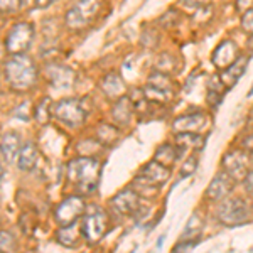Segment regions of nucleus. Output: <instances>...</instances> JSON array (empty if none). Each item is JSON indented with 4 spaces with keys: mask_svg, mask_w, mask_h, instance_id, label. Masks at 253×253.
Here are the masks:
<instances>
[{
    "mask_svg": "<svg viewBox=\"0 0 253 253\" xmlns=\"http://www.w3.org/2000/svg\"><path fill=\"white\" fill-rule=\"evenodd\" d=\"M198 243L199 242H184V240H179V242L174 245V248L170 253H189Z\"/></svg>",
    "mask_w": 253,
    "mask_h": 253,
    "instance_id": "e433bc0d",
    "label": "nucleus"
},
{
    "mask_svg": "<svg viewBox=\"0 0 253 253\" xmlns=\"http://www.w3.org/2000/svg\"><path fill=\"white\" fill-rule=\"evenodd\" d=\"M3 177V167H2V162H0V179Z\"/></svg>",
    "mask_w": 253,
    "mask_h": 253,
    "instance_id": "a18cd8bd",
    "label": "nucleus"
},
{
    "mask_svg": "<svg viewBox=\"0 0 253 253\" xmlns=\"http://www.w3.org/2000/svg\"><path fill=\"white\" fill-rule=\"evenodd\" d=\"M210 124V115L206 110H193V112L179 113L170 122L172 133H205Z\"/></svg>",
    "mask_w": 253,
    "mask_h": 253,
    "instance_id": "6e6552de",
    "label": "nucleus"
},
{
    "mask_svg": "<svg viewBox=\"0 0 253 253\" xmlns=\"http://www.w3.org/2000/svg\"><path fill=\"white\" fill-rule=\"evenodd\" d=\"M248 64H250V54H245V52H242V54H240L238 58L230 64V66L224 68L223 71H219L218 75H219L221 83L224 84V88L231 89L233 86H236V83L243 78Z\"/></svg>",
    "mask_w": 253,
    "mask_h": 253,
    "instance_id": "2eb2a0df",
    "label": "nucleus"
},
{
    "mask_svg": "<svg viewBox=\"0 0 253 253\" xmlns=\"http://www.w3.org/2000/svg\"><path fill=\"white\" fill-rule=\"evenodd\" d=\"M46 71L47 80L56 88H71L76 81V73L69 66H64V64H49Z\"/></svg>",
    "mask_w": 253,
    "mask_h": 253,
    "instance_id": "a211bd4d",
    "label": "nucleus"
},
{
    "mask_svg": "<svg viewBox=\"0 0 253 253\" xmlns=\"http://www.w3.org/2000/svg\"><path fill=\"white\" fill-rule=\"evenodd\" d=\"M101 177V162L96 157L78 156L68 164V179L76 186L81 196L93 194Z\"/></svg>",
    "mask_w": 253,
    "mask_h": 253,
    "instance_id": "f257e3e1",
    "label": "nucleus"
},
{
    "mask_svg": "<svg viewBox=\"0 0 253 253\" xmlns=\"http://www.w3.org/2000/svg\"><path fill=\"white\" fill-rule=\"evenodd\" d=\"M54 118L69 128H78L86 122L88 110L78 98H63L54 103Z\"/></svg>",
    "mask_w": 253,
    "mask_h": 253,
    "instance_id": "0eeeda50",
    "label": "nucleus"
},
{
    "mask_svg": "<svg viewBox=\"0 0 253 253\" xmlns=\"http://www.w3.org/2000/svg\"><path fill=\"white\" fill-rule=\"evenodd\" d=\"M152 159L157 162H161V164H164L166 167H170V169H172V167L177 164V162H181L184 157H182L181 150L177 149V145H175L172 140H167V142L159 144Z\"/></svg>",
    "mask_w": 253,
    "mask_h": 253,
    "instance_id": "aec40b11",
    "label": "nucleus"
},
{
    "mask_svg": "<svg viewBox=\"0 0 253 253\" xmlns=\"http://www.w3.org/2000/svg\"><path fill=\"white\" fill-rule=\"evenodd\" d=\"M2 26H3V15H2V12H0V29H2Z\"/></svg>",
    "mask_w": 253,
    "mask_h": 253,
    "instance_id": "c03bdc74",
    "label": "nucleus"
},
{
    "mask_svg": "<svg viewBox=\"0 0 253 253\" xmlns=\"http://www.w3.org/2000/svg\"><path fill=\"white\" fill-rule=\"evenodd\" d=\"M36 7V0H20V9H31Z\"/></svg>",
    "mask_w": 253,
    "mask_h": 253,
    "instance_id": "a19ab883",
    "label": "nucleus"
},
{
    "mask_svg": "<svg viewBox=\"0 0 253 253\" xmlns=\"http://www.w3.org/2000/svg\"><path fill=\"white\" fill-rule=\"evenodd\" d=\"M199 167V154H189L186 159L181 161L179 166V179H187L191 177Z\"/></svg>",
    "mask_w": 253,
    "mask_h": 253,
    "instance_id": "c756f323",
    "label": "nucleus"
},
{
    "mask_svg": "<svg viewBox=\"0 0 253 253\" xmlns=\"http://www.w3.org/2000/svg\"><path fill=\"white\" fill-rule=\"evenodd\" d=\"M205 216H203L199 211H194L191 214L189 221L186 223L184 230H182V235L179 240H184V242H199L201 240V235L205 231Z\"/></svg>",
    "mask_w": 253,
    "mask_h": 253,
    "instance_id": "4be33fe9",
    "label": "nucleus"
},
{
    "mask_svg": "<svg viewBox=\"0 0 253 253\" xmlns=\"http://www.w3.org/2000/svg\"><path fill=\"white\" fill-rule=\"evenodd\" d=\"M235 7L240 14H243V12L253 9V0H235Z\"/></svg>",
    "mask_w": 253,
    "mask_h": 253,
    "instance_id": "58836bf2",
    "label": "nucleus"
},
{
    "mask_svg": "<svg viewBox=\"0 0 253 253\" xmlns=\"http://www.w3.org/2000/svg\"><path fill=\"white\" fill-rule=\"evenodd\" d=\"M252 161H253V157L250 154L245 152L243 149H240L238 145H233L231 149H228L226 152L223 154L219 167L233 179L236 184H240L245 179V175L253 169Z\"/></svg>",
    "mask_w": 253,
    "mask_h": 253,
    "instance_id": "423d86ee",
    "label": "nucleus"
},
{
    "mask_svg": "<svg viewBox=\"0 0 253 253\" xmlns=\"http://www.w3.org/2000/svg\"><path fill=\"white\" fill-rule=\"evenodd\" d=\"M248 126H253V107L250 108V113H248Z\"/></svg>",
    "mask_w": 253,
    "mask_h": 253,
    "instance_id": "79ce46f5",
    "label": "nucleus"
},
{
    "mask_svg": "<svg viewBox=\"0 0 253 253\" xmlns=\"http://www.w3.org/2000/svg\"><path fill=\"white\" fill-rule=\"evenodd\" d=\"M174 144L181 150L182 157H187L189 154H199L206 144L205 133H172Z\"/></svg>",
    "mask_w": 253,
    "mask_h": 253,
    "instance_id": "dca6fc26",
    "label": "nucleus"
},
{
    "mask_svg": "<svg viewBox=\"0 0 253 253\" xmlns=\"http://www.w3.org/2000/svg\"><path fill=\"white\" fill-rule=\"evenodd\" d=\"M3 75L14 91H29L38 81V66L27 54H15L5 61Z\"/></svg>",
    "mask_w": 253,
    "mask_h": 253,
    "instance_id": "f03ea898",
    "label": "nucleus"
},
{
    "mask_svg": "<svg viewBox=\"0 0 253 253\" xmlns=\"http://www.w3.org/2000/svg\"><path fill=\"white\" fill-rule=\"evenodd\" d=\"M140 203H142V198L137 194V191L130 186L113 196L108 203V208L113 214L125 218V216H133L137 208L140 206Z\"/></svg>",
    "mask_w": 253,
    "mask_h": 253,
    "instance_id": "f8f14e48",
    "label": "nucleus"
},
{
    "mask_svg": "<svg viewBox=\"0 0 253 253\" xmlns=\"http://www.w3.org/2000/svg\"><path fill=\"white\" fill-rule=\"evenodd\" d=\"M252 219H253V203H252Z\"/></svg>",
    "mask_w": 253,
    "mask_h": 253,
    "instance_id": "de8ad7c7",
    "label": "nucleus"
},
{
    "mask_svg": "<svg viewBox=\"0 0 253 253\" xmlns=\"http://www.w3.org/2000/svg\"><path fill=\"white\" fill-rule=\"evenodd\" d=\"M170 175H172V169L170 167H166L164 164H161V162L152 159V161H149L147 164L140 167V170L137 172L135 177L140 179V181L149 182V184L162 187L170 181Z\"/></svg>",
    "mask_w": 253,
    "mask_h": 253,
    "instance_id": "ddd939ff",
    "label": "nucleus"
},
{
    "mask_svg": "<svg viewBox=\"0 0 253 253\" xmlns=\"http://www.w3.org/2000/svg\"><path fill=\"white\" fill-rule=\"evenodd\" d=\"M83 238V231H81V221H76L68 226H61L58 231V242L66 248H75Z\"/></svg>",
    "mask_w": 253,
    "mask_h": 253,
    "instance_id": "5701e85b",
    "label": "nucleus"
},
{
    "mask_svg": "<svg viewBox=\"0 0 253 253\" xmlns=\"http://www.w3.org/2000/svg\"><path fill=\"white\" fill-rule=\"evenodd\" d=\"M137 117L135 115V107H133V101L130 96H122L118 100L113 101L112 105V118H113V124L117 126H126L130 125L132 118Z\"/></svg>",
    "mask_w": 253,
    "mask_h": 253,
    "instance_id": "f3484780",
    "label": "nucleus"
},
{
    "mask_svg": "<svg viewBox=\"0 0 253 253\" xmlns=\"http://www.w3.org/2000/svg\"><path fill=\"white\" fill-rule=\"evenodd\" d=\"M228 89L224 88V84L219 80V75H211L206 81V101L210 105L211 110H216L221 105L224 95H226Z\"/></svg>",
    "mask_w": 253,
    "mask_h": 253,
    "instance_id": "412c9836",
    "label": "nucleus"
},
{
    "mask_svg": "<svg viewBox=\"0 0 253 253\" xmlns=\"http://www.w3.org/2000/svg\"><path fill=\"white\" fill-rule=\"evenodd\" d=\"M20 10V0H0V12L2 14H15Z\"/></svg>",
    "mask_w": 253,
    "mask_h": 253,
    "instance_id": "c9c22d12",
    "label": "nucleus"
},
{
    "mask_svg": "<svg viewBox=\"0 0 253 253\" xmlns=\"http://www.w3.org/2000/svg\"><path fill=\"white\" fill-rule=\"evenodd\" d=\"M20 149H22V145H20L19 133L9 132V133H5V135L2 137V142H0V152L3 154L5 161L14 162L15 159L19 157Z\"/></svg>",
    "mask_w": 253,
    "mask_h": 253,
    "instance_id": "393cba45",
    "label": "nucleus"
},
{
    "mask_svg": "<svg viewBox=\"0 0 253 253\" xmlns=\"http://www.w3.org/2000/svg\"><path fill=\"white\" fill-rule=\"evenodd\" d=\"M240 54H242V51H240L238 44H236L235 41L223 39L221 42L213 49V52H211V63H213V66L218 69V71H223V69L230 66Z\"/></svg>",
    "mask_w": 253,
    "mask_h": 253,
    "instance_id": "4468645a",
    "label": "nucleus"
},
{
    "mask_svg": "<svg viewBox=\"0 0 253 253\" xmlns=\"http://www.w3.org/2000/svg\"><path fill=\"white\" fill-rule=\"evenodd\" d=\"M56 0H36V7L38 9H47L49 5H52Z\"/></svg>",
    "mask_w": 253,
    "mask_h": 253,
    "instance_id": "ea45409f",
    "label": "nucleus"
},
{
    "mask_svg": "<svg viewBox=\"0 0 253 253\" xmlns=\"http://www.w3.org/2000/svg\"><path fill=\"white\" fill-rule=\"evenodd\" d=\"M240 27L247 36H253V9L240 15Z\"/></svg>",
    "mask_w": 253,
    "mask_h": 253,
    "instance_id": "72a5a7b5",
    "label": "nucleus"
},
{
    "mask_svg": "<svg viewBox=\"0 0 253 253\" xmlns=\"http://www.w3.org/2000/svg\"><path fill=\"white\" fill-rule=\"evenodd\" d=\"M120 126L115 124H100L96 128V140L103 147H113L120 142Z\"/></svg>",
    "mask_w": 253,
    "mask_h": 253,
    "instance_id": "bb28decb",
    "label": "nucleus"
},
{
    "mask_svg": "<svg viewBox=\"0 0 253 253\" xmlns=\"http://www.w3.org/2000/svg\"><path fill=\"white\" fill-rule=\"evenodd\" d=\"M214 219L226 228H235L252 219V203L242 194H230L214 205Z\"/></svg>",
    "mask_w": 253,
    "mask_h": 253,
    "instance_id": "7ed1b4c3",
    "label": "nucleus"
},
{
    "mask_svg": "<svg viewBox=\"0 0 253 253\" xmlns=\"http://www.w3.org/2000/svg\"><path fill=\"white\" fill-rule=\"evenodd\" d=\"M34 117L39 124H47L52 117H54V103L51 101V98H42L34 110Z\"/></svg>",
    "mask_w": 253,
    "mask_h": 253,
    "instance_id": "c85d7f7f",
    "label": "nucleus"
},
{
    "mask_svg": "<svg viewBox=\"0 0 253 253\" xmlns=\"http://www.w3.org/2000/svg\"><path fill=\"white\" fill-rule=\"evenodd\" d=\"M181 17L182 15L177 9H169L161 15L159 24H161V27H164V29H174V27L181 22Z\"/></svg>",
    "mask_w": 253,
    "mask_h": 253,
    "instance_id": "7c9ffc66",
    "label": "nucleus"
},
{
    "mask_svg": "<svg viewBox=\"0 0 253 253\" xmlns=\"http://www.w3.org/2000/svg\"><path fill=\"white\" fill-rule=\"evenodd\" d=\"M236 145H238L240 149H243L245 152H248L253 157V126H248L247 130H243V132L240 133Z\"/></svg>",
    "mask_w": 253,
    "mask_h": 253,
    "instance_id": "2f4dec72",
    "label": "nucleus"
},
{
    "mask_svg": "<svg viewBox=\"0 0 253 253\" xmlns=\"http://www.w3.org/2000/svg\"><path fill=\"white\" fill-rule=\"evenodd\" d=\"M110 230V216L103 208L89 206L86 208V213L81 218V231L86 243L95 245L107 235Z\"/></svg>",
    "mask_w": 253,
    "mask_h": 253,
    "instance_id": "39448f33",
    "label": "nucleus"
},
{
    "mask_svg": "<svg viewBox=\"0 0 253 253\" xmlns=\"http://www.w3.org/2000/svg\"><path fill=\"white\" fill-rule=\"evenodd\" d=\"M235 187H236V182L224 172V170L219 169L218 172L214 174V177L210 181V184L206 186L203 199H205V203H208V205L214 206V205H218L219 201H223L224 198H228L230 194H233Z\"/></svg>",
    "mask_w": 253,
    "mask_h": 253,
    "instance_id": "9b49d317",
    "label": "nucleus"
},
{
    "mask_svg": "<svg viewBox=\"0 0 253 253\" xmlns=\"http://www.w3.org/2000/svg\"><path fill=\"white\" fill-rule=\"evenodd\" d=\"M0 253H2V252H0Z\"/></svg>",
    "mask_w": 253,
    "mask_h": 253,
    "instance_id": "8fccbe9b",
    "label": "nucleus"
},
{
    "mask_svg": "<svg viewBox=\"0 0 253 253\" xmlns=\"http://www.w3.org/2000/svg\"><path fill=\"white\" fill-rule=\"evenodd\" d=\"M145 84H150L154 88H159V89H166V91H177V83L174 81V78L170 75H166V73H161V71H156L154 69L145 80Z\"/></svg>",
    "mask_w": 253,
    "mask_h": 253,
    "instance_id": "cd10ccee",
    "label": "nucleus"
},
{
    "mask_svg": "<svg viewBox=\"0 0 253 253\" xmlns=\"http://www.w3.org/2000/svg\"><path fill=\"white\" fill-rule=\"evenodd\" d=\"M15 248V238L9 231H0V252L10 253Z\"/></svg>",
    "mask_w": 253,
    "mask_h": 253,
    "instance_id": "473e14b6",
    "label": "nucleus"
},
{
    "mask_svg": "<svg viewBox=\"0 0 253 253\" xmlns=\"http://www.w3.org/2000/svg\"><path fill=\"white\" fill-rule=\"evenodd\" d=\"M39 161V150L36 144L32 142H27V144L22 145L19 152V157H17V166L20 170H32L36 167Z\"/></svg>",
    "mask_w": 253,
    "mask_h": 253,
    "instance_id": "a878e982",
    "label": "nucleus"
},
{
    "mask_svg": "<svg viewBox=\"0 0 253 253\" xmlns=\"http://www.w3.org/2000/svg\"><path fill=\"white\" fill-rule=\"evenodd\" d=\"M34 41V26L29 22H19L12 26L5 38V49L10 56L26 54Z\"/></svg>",
    "mask_w": 253,
    "mask_h": 253,
    "instance_id": "1a4fd4ad",
    "label": "nucleus"
},
{
    "mask_svg": "<svg viewBox=\"0 0 253 253\" xmlns=\"http://www.w3.org/2000/svg\"><path fill=\"white\" fill-rule=\"evenodd\" d=\"M154 69L161 73H166V75L174 76L175 73L181 69V61L175 54L169 51H162L159 52V56L156 58V63H154Z\"/></svg>",
    "mask_w": 253,
    "mask_h": 253,
    "instance_id": "b1692460",
    "label": "nucleus"
},
{
    "mask_svg": "<svg viewBox=\"0 0 253 253\" xmlns=\"http://www.w3.org/2000/svg\"><path fill=\"white\" fill-rule=\"evenodd\" d=\"M105 7V0H78L64 15V24L71 31H84L96 20Z\"/></svg>",
    "mask_w": 253,
    "mask_h": 253,
    "instance_id": "20e7f679",
    "label": "nucleus"
},
{
    "mask_svg": "<svg viewBox=\"0 0 253 253\" xmlns=\"http://www.w3.org/2000/svg\"><path fill=\"white\" fill-rule=\"evenodd\" d=\"M27 253H34V252H27Z\"/></svg>",
    "mask_w": 253,
    "mask_h": 253,
    "instance_id": "09e8293b",
    "label": "nucleus"
},
{
    "mask_svg": "<svg viewBox=\"0 0 253 253\" xmlns=\"http://www.w3.org/2000/svg\"><path fill=\"white\" fill-rule=\"evenodd\" d=\"M164 242H166V235H162L161 238L157 240V248H161L162 245H164Z\"/></svg>",
    "mask_w": 253,
    "mask_h": 253,
    "instance_id": "37998d69",
    "label": "nucleus"
},
{
    "mask_svg": "<svg viewBox=\"0 0 253 253\" xmlns=\"http://www.w3.org/2000/svg\"><path fill=\"white\" fill-rule=\"evenodd\" d=\"M100 88L103 91V95L113 101L126 95V84L118 73H108V75H105L100 83Z\"/></svg>",
    "mask_w": 253,
    "mask_h": 253,
    "instance_id": "6ab92c4d",
    "label": "nucleus"
},
{
    "mask_svg": "<svg viewBox=\"0 0 253 253\" xmlns=\"http://www.w3.org/2000/svg\"><path fill=\"white\" fill-rule=\"evenodd\" d=\"M181 3H184L187 9L191 10H201L210 5L211 0H181Z\"/></svg>",
    "mask_w": 253,
    "mask_h": 253,
    "instance_id": "4c0bfd02",
    "label": "nucleus"
},
{
    "mask_svg": "<svg viewBox=\"0 0 253 253\" xmlns=\"http://www.w3.org/2000/svg\"><path fill=\"white\" fill-rule=\"evenodd\" d=\"M252 95H253V86L250 88V91H248V93H247V96H248V98H250Z\"/></svg>",
    "mask_w": 253,
    "mask_h": 253,
    "instance_id": "49530a36",
    "label": "nucleus"
},
{
    "mask_svg": "<svg viewBox=\"0 0 253 253\" xmlns=\"http://www.w3.org/2000/svg\"><path fill=\"white\" fill-rule=\"evenodd\" d=\"M240 186H242L243 189V198H247L248 201L253 203V169L245 175V179L242 182H240Z\"/></svg>",
    "mask_w": 253,
    "mask_h": 253,
    "instance_id": "f704fd0d",
    "label": "nucleus"
},
{
    "mask_svg": "<svg viewBox=\"0 0 253 253\" xmlns=\"http://www.w3.org/2000/svg\"><path fill=\"white\" fill-rule=\"evenodd\" d=\"M84 213H86V203H84L83 196L73 194L59 203V206L54 211V218L59 226H68V224L80 221Z\"/></svg>",
    "mask_w": 253,
    "mask_h": 253,
    "instance_id": "9d476101",
    "label": "nucleus"
}]
</instances>
